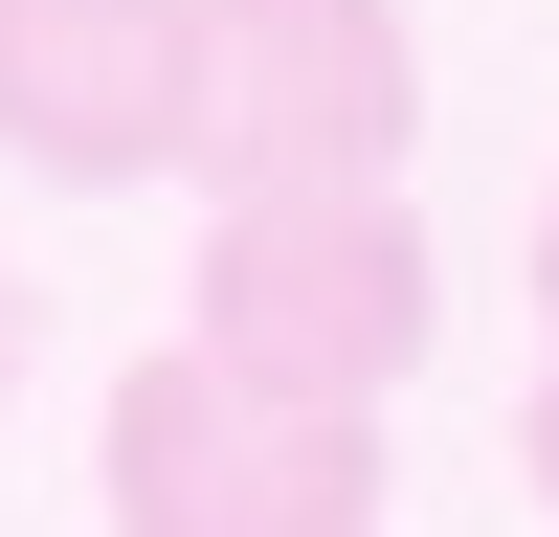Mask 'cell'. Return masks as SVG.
<instances>
[{
    "instance_id": "cell-6",
    "label": "cell",
    "mask_w": 559,
    "mask_h": 537,
    "mask_svg": "<svg viewBox=\"0 0 559 537\" xmlns=\"http://www.w3.org/2000/svg\"><path fill=\"white\" fill-rule=\"evenodd\" d=\"M23 358H45V313H23V268H0V403H23Z\"/></svg>"
},
{
    "instance_id": "cell-3",
    "label": "cell",
    "mask_w": 559,
    "mask_h": 537,
    "mask_svg": "<svg viewBox=\"0 0 559 537\" xmlns=\"http://www.w3.org/2000/svg\"><path fill=\"white\" fill-rule=\"evenodd\" d=\"M112 537H381V426H313L202 336H157L112 381Z\"/></svg>"
},
{
    "instance_id": "cell-2",
    "label": "cell",
    "mask_w": 559,
    "mask_h": 537,
    "mask_svg": "<svg viewBox=\"0 0 559 537\" xmlns=\"http://www.w3.org/2000/svg\"><path fill=\"white\" fill-rule=\"evenodd\" d=\"M403 0H202V202H403Z\"/></svg>"
},
{
    "instance_id": "cell-7",
    "label": "cell",
    "mask_w": 559,
    "mask_h": 537,
    "mask_svg": "<svg viewBox=\"0 0 559 537\" xmlns=\"http://www.w3.org/2000/svg\"><path fill=\"white\" fill-rule=\"evenodd\" d=\"M537 313H559V202H537Z\"/></svg>"
},
{
    "instance_id": "cell-1",
    "label": "cell",
    "mask_w": 559,
    "mask_h": 537,
    "mask_svg": "<svg viewBox=\"0 0 559 537\" xmlns=\"http://www.w3.org/2000/svg\"><path fill=\"white\" fill-rule=\"evenodd\" d=\"M426 313H448V268L403 202H202V268H179V336L313 426H381Z\"/></svg>"
},
{
    "instance_id": "cell-4",
    "label": "cell",
    "mask_w": 559,
    "mask_h": 537,
    "mask_svg": "<svg viewBox=\"0 0 559 537\" xmlns=\"http://www.w3.org/2000/svg\"><path fill=\"white\" fill-rule=\"evenodd\" d=\"M0 157L68 202L202 179V0H0Z\"/></svg>"
},
{
    "instance_id": "cell-5",
    "label": "cell",
    "mask_w": 559,
    "mask_h": 537,
    "mask_svg": "<svg viewBox=\"0 0 559 537\" xmlns=\"http://www.w3.org/2000/svg\"><path fill=\"white\" fill-rule=\"evenodd\" d=\"M515 470H537V492H559V358H537V403H515Z\"/></svg>"
}]
</instances>
